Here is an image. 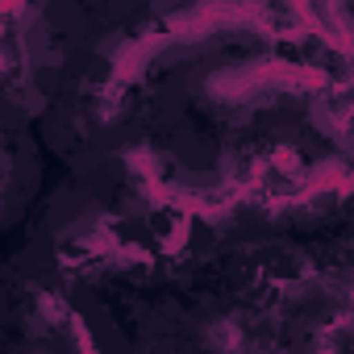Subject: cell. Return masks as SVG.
Returning a JSON list of instances; mask_svg holds the SVG:
<instances>
[{"mask_svg":"<svg viewBox=\"0 0 354 354\" xmlns=\"http://www.w3.org/2000/svg\"><path fill=\"white\" fill-rule=\"evenodd\" d=\"M217 34H259V38H275V13L263 0H192V5L175 9L162 17V30L154 34H138L129 42H121L109 55V84H133L142 80L150 67L184 55L192 46H209Z\"/></svg>","mask_w":354,"mask_h":354,"instance_id":"cell-1","label":"cell"},{"mask_svg":"<svg viewBox=\"0 0 354 354\" xmlns=\"http://www.w3.org/2000/svg\"><path fill=\"white\" fill-rule=\"evenodd\" d=\"M329 75L304 63H283V59H263V63H242L213 71L205 80V92L221 104L250 109V104H271L279 92H325Z\"/></svg>","mask_w":354,"mask_h":354,"instance_id":"cell-2","label":"cell"}]
</instances>
